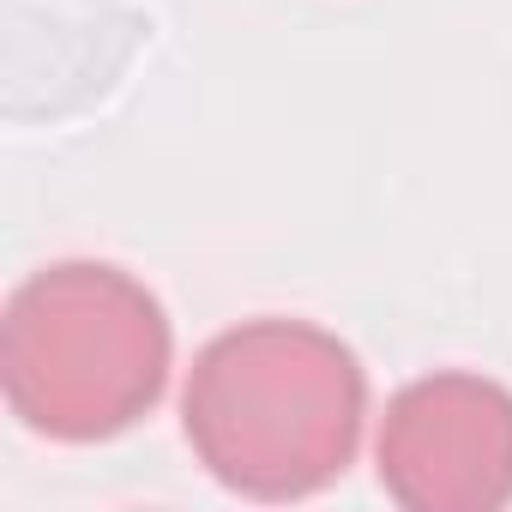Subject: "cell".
Listing matches in <instances>:
<instances>
[{
	"label": "cell",
	"mask_w": 512,
	"mask_h": 512,
	"mask_svg": "<svg viewBox=\"0 0 512 512\" xmlns=\"http://www.w3.org/2000/svg\"><path fill=\"white\" fill-rule=\"evenodd\" d=\"M368 416L356 350L314 320H241L217 332L181 392L193 458L247 500H308L332 488Z\"/></svg>",
	"instance_id": "obj_1"
},
{
	"label": "cell",
	"mask_w": 512,
	"mask_h": 512,
	"mask_svg": "<svg viewBox=\"0 0 512 512\" xmlns=\"http://www.w3.org/2000/svg\"><path fill=\"white\" fill-rule=\"evenodd\" d=\"M163 302L109 260H55L7 296L0 386L31 434L91 446L127 434L169 386Z\"/></svg>",
	"instance_id": "obj_2"
},
{
	"label": "cell",
	"mask_w": 512,
	"mask_h": 512,
	"mask_svg": "<svg viewBox=\"0 0 512 512\" xmlns=\"http://www.w3.org/2000/svg\"><path fill=\"white\" fill-rule=\"evenodd\" d=\"M374 464L380 488L410 512L512 506V392L470 368L398 386L380 416Z\"/></svg>",
	"instance_id": "obj_3"
}]
</instances>
